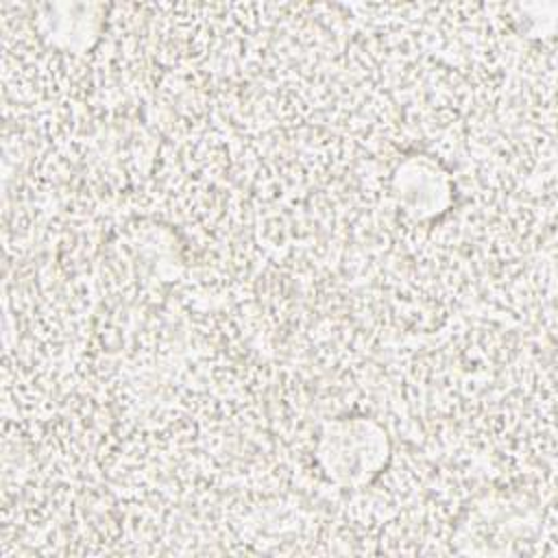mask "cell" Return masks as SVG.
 I'll return each instance as SVG.
<instances>
[{
	"mask_svg": "<svg viewBox=\"0 0 558 558\" xmlns=\"http://www.w3.org/2000/svg\"><path fill=\"white\" fill-rule=\"evenodd\" d=\"M316 460L329 482L357 488L386 469L390 440L384 427L368 416H336L320 429Z\"/></svg>",
	"mask_w": 558,
	"mask_h": 558,
	"instance_id": "cell-1",
	"label": "cell"
},
{
	"mask_svg": "<svg viewBox=\"0 0 558 558\" xmlns=\"http://www.w3.org/2000/svg\"><path fill=\"white\" fill-rule=\"evenodd\" d=\"M392 192L412 218L425 220L447 211L453 185L438 161L425 155H414L397 166Z\"/></svg>",
	"mask_w": 558,
	"mask_h": 558,
	"instance_id": "cell-2",
	"label": "cell"
}]
</instances>
